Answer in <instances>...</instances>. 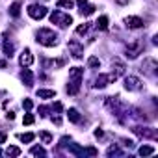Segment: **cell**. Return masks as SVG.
<instances>
[{
  "label": "cell",
  "instance_id": "6da1fadb",
  "mask_svg": "<svg viewBox=\"0 0 158 158\" xmlns=\"http://www.w3.org/2000/svg\"><path fill=\"white\" fill-rule=\"evenodd\" d=\"M82 76H84V69L80 67H71L69 69V84H67V93L69 95H76L82 84Z\"/></svg>",
  "mask_w": 158,
  "mask_h": 158
},
{
  "label": "cell",
  "instance_id": "7a4b0ae2",
  "mask_svg": "<svg viewBox=\"0 0 158 158\" xmlns=\"http://www.w3.org/2000/svg\"><path fill=\"white\" fill-rule=\"evenodd\" d=\"M35 41L43 47H56L60 41H58V34L50 28H39L35 32Z\"/></svg>",
  "mask_w": 158,
  "mask_h": 158
},
{
  "label": "cell",
  "instance_id": "3957f363",
  "mask_svg": "<svg viewBox=\"0 0 158 158\" xmlns=\"http://www.w3.org/2000/svg\"><path fill=\"white\" fill-rule=\"evenodd\" d=\"M143 48H145V45H143V41H141V39H134V41L127 43V47H125L127 58H130V60L138 58V56H139V54L143 52Z\"/></svg>",
  "mask_w": 158,
  "mask_h": 158
},
{
  "label": "cell",
  "instance_id": "277c9868",
  "mask_svg": "<svg viewBox=\"0 0 158 158\" xmlns=\"http://www.w3.org/2000/svg\"><path fill=\"white\" fill-rule=\"evenodd\" d=\"M50 23L58 24L60 28H67L69 24H73V17L69 13H61V11H52L50 13Z\"/></svg>",
  "mask_w": 158,
  "mask_h": 158
},
{
  "label": "cell",
  "instance_id": "5b68a950",
  "mask_svg": "<svg viewBox=\"0 0 158 158\" xmlns=\"http://www.w3.org/2000/svg\"><path fill=\"white\" fill-rule=\"evenodd\" d=\"M28 15L32 17V19H35V21H41L43 17H47V13H48V10L43 6V4H32V6H28Z\"/></svg>",
  "mask_w": 158,
  "mask_h": 158
},
{
  "label": "cell",
  "instance_id": "8992f818",
  "mask_svg": "<svg viewBox=\"0 0 158 158\" xmlns=\"http://www.w3.org/2000/svg\"><path fill=\"white\" fill-rule=\"evenodd\" d=\"M132 132L138 134L139 138H149V139H156V138H158L156 128H151V127H139V125H136V127L132 128Z\"/></svg>",
  "mask_w": 158,
  "mask_h": 158
},
{
  "label": "cell",
  "instance_id": "52a82bcc",
  "mask_svg": "<svg viewBox=\"0 0 158 158\" xmlns=\"http://www.w3.org/2000/svg\"><path fill=\"white\" fill-rule=\"evenodd\" d=\"M117 78L110 73V74H99L97 78H95V82H93V88L95 89H102V88H106L110 82H115Z\"/></svg>",
  "mask_w": 158,
  "mask_h": 158
},
{
  "label": "cell",
  "instance_id": "ba28073f",
  "mask_svg": "<svg viewBox=\"0 0 158 158\" xmlns=\"http://www.w3.org/2000/svg\"><path fill=\"white\" fill-rule=\"evenodd\" d=\"M156 69H158V61H156L154 58H145L139 71H143V73L149 74V76H154V74H156Z\"/></svg>",
  "mask_w": 158,
  "mask_h": 158
},
{
  "label": "cell",
  "instance_id": "9c48e42d",
  "mask_svg": "<svg viewBox=\"0 0 158 158\" xmlns=\"http://www.w3.org/2000/svg\"><path fill=\"white\" fill-rule=\"evenodd\" d=\"M67 47H69V52L73 54V58H76V60H82L84 58V47L78 43L76 39H71L67 43Z\"/></svg>",
  "mask_w": 158,
  "mask_h": 158
},
{
  "label": "cell",
  "instance_id": "30bf717a",
  "mask_svg": "<svg viewBox=\"0 0 158 158\" xmlns=\"http://www.w3.org/2000/svg\"><path fill=\"white\" fill-rule=\"evenodd\" d=\"M143 88V82L139 80L138 76H127L125 78V89L128 91H139Z\"/></svg>",
  "mask_w": 158,
  "mask_h": 158
},
{
  "label": "cell",
  "instance_id": "8fae6325",
  "mask_svg": "<svg viewBox=\"0 0 158 158\" xmlns=\"http://www.w3.org/2000/svg\"><path fill=\"white\" fill-rule=\"evenodd\" d=\"M76 6H78V11H80L84 17H89L91 13H95V6L93 4H89L88 0H76Z\"/></svg>",
  "mask_w": 158,
  "mask_h": 158
},
{
  "label": "cell",
  "instance_id": "7c38bea8",
  "mask_svg": "<svg viewBox=\"0 0 158 158\" xmlns=\"http://www.w3.org/2000/svg\"><path fill=\"white\" fill-rule=\"evenodd\" d=\"M125 71H127L125 61H121L119 58H112V74H114L115 78H119L121 74H125Z\"/></svg>",
  "mask_w": 158,
  "mask_h": 158
},
{
  "label": "cell",
  "instance_id": "4fadbf2b",
  "mask_svg": "<svg viewBox=\"0 0 158 158\" xmlns=\"http://www.w3.org/2000/svg\"><path fill=\"white\" fill-rule=\"evenodd\" d=\"M19 63H21L23 67H30V65L34 63V56H32V50H30V48H24V50H23V54H21V58H19Z\"/></svg>",
  "mask_w": 158,
  "mask_h": 158
},
{
  "label": "cell",
  "instance_id": "5bb4252c",
  "mask_svg": "<svg viewBox=\"0 0 158 158\" xmlns=\"http://www.w3.org/2000/svg\"><path fill=\"white\" fill-rule=\"evenodd\" d=\"M21 80L24 82L26 88H32V86H34V74H32V71H30L28 67H24V69L21 71Z\"/></svg>",
  "mask_w": 158,
  "mask_h": 158
},
{
  "label": "cell",
  "instance_id": "9a60e30c",
  "mask_svg": "<svg viewBox=\"0 0 158 158\" xmlns=\"http://www.w3.org/2000/svg\"><path fill=\"white\" fill-rule=\"evenodd\" d=\"M125 26L130 28V30H138V28L143 26V21H141L139 17H127V19H125Z\"/></svg>",
  "mask_w": 158,
  "mask_h": 158
},
{
  "label": "cell",
  "instance_id": "2e32d148",
  "mask_svg": "<svg viewBox=\"0 0 158 158\" xmlns=\"http://www.w3.org/2000/svg\"><path fill=\"white\" fill-rule=\"evenodd\" d=\"M4 54L8 58H11L15 54V43L11 39H8V34H4Z\"/></svg>",
  "mask_w": 158,
  "mask_h": 158
},
{
  "label": "cell",
  "instance_id": "e0dca14e",
  "mask_svg": "<svg viewBox=\"0 0 158 158\" xmlns=\"http://www.w3.org/2000/svg\"><path fill=\"white\" fill-rule=\"evenodd\" d=\"M69 145V152L71 154H76V156H86V149H82L80 145L76 143H67Z\"/></svg>",
  "mask_w": 158,
  "mask_h": 158
},
{
  "label": "cell",
  "instance_id": "ac0fdd59",
  "mask_svg": "<svg viewBox=\"0 0 158 158\" xmlns=\"http://www.w3.org/2000/svg\"><path fill=\"white\" fill-rule=\"evenodd\" d=\"M35 95H37L39 99H54V97H56V91H54V89H37Z\"/></svg>",
  "mask_w": 158,
  "mask_h": 158
},
{
  "label": "cell",
  "instance_id": "d6986e66",
  "mask_svg": "<svg viewBox=\"0 0 158 158\" xmlns=\"http://www.w3.org/2000/svg\"><path fill=\"white\" fill-rule=\"evenodd\" d=\"M67 117H69V121H71V123H80V121H82V117H80V114H78V110H76V108H69Z\"/></svg>",
  "mask_w": 158,
  "mask_h": 158
},
{
  "label": "cell",
  "instance_id": "ffe728a7",
  "mask_svg": "<svg viewBox=\"0 0 158 158\" xmlns=\"http://www.w3.org/2000/svg\"><path fill=\"white\" fill-rule=\"evenodd\" d=\"M8 11H10V15H11L13 19H19V15H21V2H13Z\"/></svg>",
  "mask_w": 158,
  "mask_h": 158
},
{
  "label": "cell",
  "instance_id": "44dd1931",
  "mask_svg": "<svg viewBox=\"0 0 158 158\" xmlns=\"http://www.w3.org/2000/svg\"><path fill=\"white\" fill-rule=\"evenodd\" d=\"M138 152H139V156H151V154H154V147L152 145H141Z\"/></svg>",
  "mask_w": 158,
  "mask_h": 158
},
{
  "label": "cell",
  "instance_id": "7402d4cb",
  "mask_svg": "<svg viewBox=\"0 0 158 158\" xmlns=\"http://www.w3.org/2000/svg\"><path fill=\"white\" fill-rule=\"evenodd\" d=\"M95 26H97L99 30H108V17H106V15L99 17V21L95 23Z\"/></svg>",
  "mask_w": 158,
  "mask_h": 158
},
{
  "label": "cell",
  "instance_id": "603a6c76",
  "mask_svg": "<svg viewBox=\"0 0 158 158\" xmlns=\"http://www.w3.org/2000/svg\"><path fill=\"white\" fill-rule=\"evenodd\" d=\"M106 154H108V156H121V154H123V151H121V149L114 143V145H110V147H108Z\"/></svg>",
  "mask_w": 158,
  "mask_h": 158
},
{
  "label": "cell",
  "instance_id": "cb8c5ba5",
  "mask_svg": "<svg viewBox=\"0 0 158 158\" xmlns=\"http://www.w3.org/2000/svg\"><path fill=\"white\" fill-rule=\"evenodd\" d=\"M89 28H91V23H84V24H80V26L76 28V34L78 35H86L89 32Z\"/></svg>",
  "mask_w": 158,
  "mask_h": 158
},
{
  "label": "cell",
  "instance_id": "d4e9b609",
  "mask_svg": "<svg viewBox=\"0 0 158 158\" xmlns=\"http://www.w3.org/2000/svg\"><path fill=\"white\" fill-rule=\"evenodd\" d=\"M56 6H58V8H65V10H73L74 2H73V0H58Z\"/></svg>",
  "mask_w": 158,
  "mask_h": 158
},
{
  "label": "cell",
  "instance_id": "484cf974",
  "mask_svg": "<svg viewBox=\"0 0 158 158\" xmlns=\"http://www.w3.org/2000/svg\"><path fill=\"white\" fill-rule=\"evenodd\" d=\"M30 152H32L34 156H47V151H45L41 145H35V147H32V149H30Z\"/></svg>",
  "mask_w": 158,
  "mask_h": 158
},
{
  "label": "cell",
  "instance_id": "4316f807",
  "mask_svg": "<svg viewBox=\"0 0 158 158\" xmlns=\"http://www.w3.org/2000/svg\"><path fill=\"white\" fill-rule=\"evenodd\" d=\"M34 138H35V134H32V132H26V134H19V139H21L23 143H30V141H34Z\"/></svg>",
  "mask_w": 158,
  "mask_h": 158
},
{
  "label": "cell",
  "instance_id": "83f0119b",
  "mask_svg": "<svg viewBox=\"0 0 158 158\" xmlns=\"http://www.w3.org/2000/svg\"><path fill=\"white\" fill-rule=\"evenodd\" d=\"M88 65H89L91 69H99V67H101V60L95 58V56H91V58L88 60Z\"/></svg>",
  "mask_w": 158,
  "mask_h": 158
},
{
  "label": "cell",
  "instance_id": "f1b7e54d",
  "mask_svg": "<svg viewBox=\"0 0 158 158\" xmlns=\"http://www.w3.org/2000/svg\"><path fill=\"white\" fill-rule=\"evenodd\" d=\"M39 138H41V141L43 143H52V134H48V132H39Z\"/></svg>",
  "mask_w": 158,
  "mask_h": 158
},
{
  "label": "cell",
  "instance_id": "f546056e",
  "mask_svg": "<svg viewBox=\"0 0 158 158\" xmlns=\"http://www.w3.org/2000/svg\"><path fill=\"white\" fill-rule=\"evenodd\" d=\"M6 154H8V156H19V154H21V149L11 145V147H8V149H6Z\"/></svg>",
  "mask_w": 158,
  "mask_h": 158
},
{
  "label": "cell",
  "instance_id": "4dcf8cb0",
  "mask_svg": "<svg viewBox=\"0 0 158 158\" xmlns=\"http://www.w3.org/2000/svg\"><path fill=\"white\" fill-rule=\"evenodd\" d=\"M34 121H35V117H34L32 114H26V115H24V119H23V123H24V125H34Z\"/></svg>",
  "mask_w": 158,
  "mask_h": 158
},
{
  "label": "cell",
  "instance_id": "1f68e13d",
  "mask_svg": "<svg viewBox=\"0 0 158 158\" xmlns=\"http://www.w3.org/2000/svg\"><path fill=\"white\" fill-rule=\"evenodd\" d=\"M32 106H34V102H32L30 99H24V101H23V108H24V110H32Z\"/></svg>",
  "mask_w": 158,
  "mask_h": 158
},
{
  "label": "cell",
  "instance_id": "d6a6232c",
  "mask_svg": "<svg viewBox=\"0 0 158 158\" xmlns=\"http://www.w3.org/2000/svg\"><path fill=\"white\" fill-rule=\"evenodd\" d=\"M39 114H41L43 117H47V115H48V108H47V106H41V108H39Z\"/></svg>",
  "mask_w": 158,
  "mask_h": 158
},
{
  "label": "cell",
  "instance_id": "836d02e7",
  "mask_svg": "<svg viewBox=\"0 0 158 158\" xmlns=\"http://www.w3.org/2000/svg\"><path fill=\"white\" fill-rule=\"evenodd\" d=\"M123 145L128 147V149H132V147H134V141H132V139H123Z\"/></svg>",
  "mask_w": 158,
  "mask_h": 158
},
{
  "label": "cell",
  "instance_id": "e575fe53",
  "mask_svg": "<svg viewBox=\"0 0 158 158\" xmlns=\"http://www.w3.org/2000/svg\"><path fill=\"white\" fill-rule=\"evenodd\" d=\"M69 139H71L69 136H63V138L60 139V145H67V141H69Z\"/></svg>",
  "mask_w": 158,
  "mask_h": 158
},
{
  "label": "cell",
  "instance_id": "d590c367",
  "mask_svg": "<svg viewBox=\"0 0 158 158\" xmlns=\"http://www.w3.org/2000/svg\"><path fill=\"white\" fill-rule=\"evenodd\" d=\"M102 136H104V132H102L101 128H97V130H95V138H102Z\"/></svg>",
  "mask_w": 158,
  "mask_h": 158
},
{
  "label": "cell",
  "instance_id": "8d00e7d4",
  "mask_svg": "<svg viewBox=\"0 0 158 158\" xmlns=\"http://www.w3.org/2000/svg\"><path fill=\"white\" fill-rule=\"evenodd\" d=\"M6 117H8V121H13V119H15V114H13V112H10Z\"/></svg>",
  "mask_w": 158,
  "mask_h": 158
},
{
  "label": "cell",
  "instance_id": "74e56055",
  "mask_svg": "<svg viewBox=\"0 0 158 158\" xmlns=\"http://www.w3.org/2000/svg\"><path fill=\"white\" fill-rule=\"evenodd\" d=\"M6 141V132H0V143Z\"/></svg>",
  "mask_w": 158,
  "mask_h": 158
},
{
  "label": "cell",
  "instance_id": "f35d334b",
  "mask_svg": "<svg viewBox=\"0 0 158 158\" xmlns=\"http://www.w3.org/2000/svg\"><path fill=\"white\" fill-rule=\"evenodd\" d=\"M4 67H6V60L0 58V69H4Z\"/></svg>",
  "mask_w": 158,
  "mask_h": 158
},
{
  "label": "cell",
  "instance_id": "ab89813d",
  "mask_svg": "<svg viewBox=\"0 0 158 158\" xmlns=\"http://www.w3.org/2000/svg\"><path fill=\"white\" fill-rule=\"evenodd\" d=\"M117 4H128V0H115Z\"/></svg>",
  "mask_w": 158,
  "mask_h": 158
},
{
  "label": "cell",
  "instance_id": "60d3db41",
  "mask_svg": "<svg viewBox=\"0 0 158 158\" xmlns=\"http://www.w3.org/2000/svg\"><path fill=\"white\" fill-rule=\"evenodd\" d=\"M35 2H39V4H41V2H47V0H35Z\"/></svg>",
  "mask_w": 158,
  "mask_h": 158
},
{
  "label": "cell",
  "instance_id": "b9f144b4",
  "mask_svg": "<svg viewBox=\"0 0 158 158\" xmlns=\"http://www.w3.org/2000/svg\"><path fill=\"white\" fill-rule=\"evenodd\" d=\"M0 154H2V151H0Z\"/></svg>",
  "mask_w": 158,
  "mask_h": 158
}]
</instances>
